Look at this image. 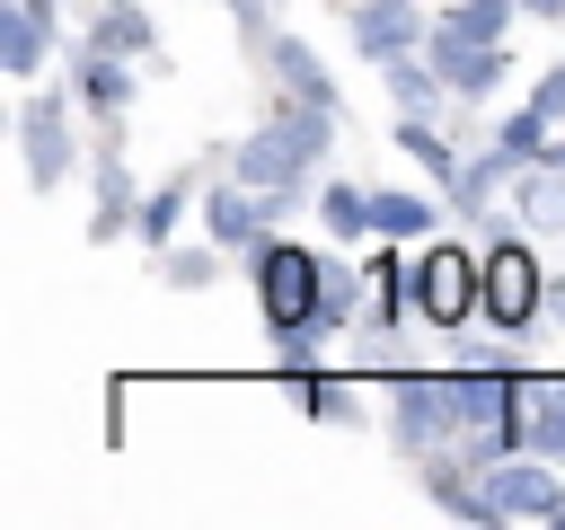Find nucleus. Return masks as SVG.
I'll list each match as a JSON object with an SVG mask.
<instances>
[{"label": "nucleus", "instance_id": "obj_1", "mask_svg": "<svg viewBox=\"0 0 565 530\" xmlns=\"http://www.w3.org/2000/svg\"><path fill=\"white\" fill-rule=\"evenodd\" d=\"M327 150H335V106H300V97H282V115L230 150V177H247V186H265V194L291 203Z\"/></svg>", "mask_w": 565, "mask_h": 530}, {"label": "nucleus", "instance_id": "obj_2", "mask_svg": "<svg viewBox=\"0 0 565 530\" xmlns=\"http://www.w3.org/2000/svg\"><path fill=\"white\" fill-rule=\"evenodd\" d=\"M247 283H256V309H265V327H274V336H282V327H327V318H318L327 265H318L309 247H291V239L247 247ZM327 336H335V327H327Z\"/></svg>", "mask_w": 565, "mask_h": 530}, {"label": "nucleus", "instance_id": "obj_3", "mask_svg": "<svg viewBox=\"0 0 565 530\" xmlns=\"http://www.w3.org/2000/svg\"><path fill=\"white\" fill-rule=\"evenodd\" d=\"M388 442H397L406 459H433V451L468 442L459 398H450V371H397V380H388Z\"/></svg>", "mask_w": 565, "mask_h": 530}, {"label": "nucleus", "instance_id": "obj_4", "mask_svg": "<svg viewBox=\"0 0 565 530\" xmlns=\"http://www.w3.org/2000/svg\"><path fill=\"white\" fill-rule=\"evenodd\" d=\"M406 274H415V318H433V327H468L486 309V247L468 256L450 239H424V256Z\"/></svg>", "mask_w": 565, "mask_h": 530}, {"label": "nucleus", "instance_id": "obj_5", "mask_svg": "<svg viewBox=\"0 0 565 530\" xmlns=\"http://www.w3.org/2000/svg\"><path fill=\"white\" fill-rule=\"evenodd\" d=\"M486 495L503 504V521H565V459H539V451H503L477 468Z\"/></svg>", "mask_w": 565, "mask_h": 530}, {"label": "nucleus", "instance_id": "obj_6", "mask_svg": "<svg viewBox=\"0 0 565 530\" xmlns=\"http://www.w3.org/2000/svg\"><path fill=\"white\" fill-rule=\"evenodd\" d=\"M18 159H26V186L35 194H62L71 186V88H35L26 115H18Z\"/></svg>", "mask_w": 565, "mask_h": 530}, {"label": "nucleus", "instance_id": "obj_7", "mask_svg": "<svg viewBox=\"0 0 565 530\" xmlns=\"http://www.w3.org/2000/svg\"><path fill=\"white\" fill-rule=\"evenodd\" d=\"M344 35H353L362 62L388 71V62H406V53L433 44V18H424L415 0H353V9H344Z\"/></svg>", "mask_w": 565, "mask_h": 530}, {"label": "nucleus", "instance_id": "obj_8", "mask_svg": "<svg viewBox=\"0 0 565 530\" xmlns=\"http://www.w3.org/2000/svg\"><path fill=\"white\" fill-rule=\"evenodd\" d=\"M539 300H547V283H539V256L521 247V239H486V318L494 327H530L539 318Z\"/></svg>", "mask_w": 565, "mask_h": 530}, {"label": "nucleus", "instance_id": "obj_9", "mask_svg": "<svg viewBox=\"0 0 565 530\" xmlns=\"http://www.w3.org/2000/svg\"><path fill=\"white\" fill-rule=\"evenodd\" d=\"M274 221H282V194H265V186H247V177H230V186H212L203 194V230L221 239V247H265L274 239Z\"/></svg>", "mask_w": 565, "mask_h": 530}, {"label": "nucleus", "instance_id": "obj_10", "mask_svg": "<svg viewBox=\"0 0 565 530\" xmlns=\"http://www.w3.org/2000/svg\"><path fill=\"white\" fill-rule=\"evenodd\" d=\"M424 53H433V71L450 80V97H494V88H503V71H512V53H503V44L459 35V26H441V18H433V44H424Z\"/></svg>", "mask_w": 565, "mask_h": 530}, {"label": "nucleus", "instance_id": "obj_11", "mask_svg": "<svg viewBox=\"0 0 565 530\" xmlns=\"http://www.w3.org/2000/svg\"><path fill=\"white\" fill-rule=\"evenodd\" d=\"M132 221H141V194H132V177H124L115 124H106V141H97V212H88V239L115 247V239H132Z\"/></svg>", "mask_w": 565, "mask_h": 530}, {"label": "nucleus", "instance_id": "obj_12", "mask_svg": "<svg viewBox=\"0 0 565 530\" xmlns=\"http://www.w3.org/2000/svg\"><path fill=\"white\" fill-rule=\"evenodd\" d=\"M265 71L282 80V97H300V106H335V115H344V97H335L327 62H318V53L300 44V35H274V44H265Z\"/></svg>", "mask_w": 565, "mask_h": 530}, {"label": "nucleus", "instance_id": "obj_13", "mask_svg": "<svg viewBox=\"0 0 565 530\" xmlns=\"http://www.w3.org/2000/svg\"><path fill=\"white\" fill-rule=\"evenodd\" d=\"M132 53H106V44H79V97L97 106V124H124V106H132Z\"/></svg>", "mask_w": 565, "mask_h": 530}, {"label": "nucleus", "instance_id": "obj_14", "mask_svg": "<svg viewBox=\"0 0 565 530\" xmlns=\"http://www.w3.org/2000/svg\"><path fill=\"white\" fill-rule=\"evenodd\" d=\"M53 53V18H35L26 0H0V71L9 80H35Z\"/></svg>", "mask_w": 565, "mask_h": 530}, {"label": "nucleus", "instance_id": "obj_15", "mask_svg": "<svg viewBox=\"0 0 565 530\" xmlns=\"http://www.w3.org/2000/svg\"><path fill=\"white\" fill-rule=\"evenodd\" d=\"M512 177H521V159H512V150H486V159H468V168H459V186H450V212L486 221V212H494V194H503Z\"/></svg>", "mask_w": 565, "mask_h": 530}, {"label": "nucleus", "instance_id": "obj_16", "mask_svg": "<svg viewBox=\"0 0 565 530\" xmlns=\"http://www.w3.org/2000/svg\"><path fill=\"white\" fill-rule=\"evenodd\" d=\"M512 203H521L530 230H565V168H556V159H530V168L512 177Z\"/></svg>", "mask_w": 565, "mask_h": 530}, {"label": "nucleus", "instance_id": "obj_17", "mask_svg": "<svg viewBox=\"0 0 565 530\" xmlns=\"http://www.w3.org/2000/svg\"><path fill=\"white\" fill-rule=\"evenodd\" d=\"M88 44H106V53H132V62H159V26L141 18V0H106V18L88 26Z\"/></svg>", "mask_w": 565, "mask_h": 530}, {"label": "nucleus", "instance_id": "obj_18", "mask_svg": "<svg viewBox=\"0 0 565 530\" xmlns=\"http://www.w3.org/2000/svg\"><path fill=\"white\" fill-rule=\"evenodd\" d=\"M450 203V194H441ZM441 203H424V194H371V212H380V239H397V247H424L433 230H441Z\"/></svg>", "mask_w": 565, "mask_h": 530}, {"label": "nucleus", "instance_id": "obj_19", "mask_svg": "<svg viewBox=\"0 0 565 530\" xmlns=\"http://www.w3.org/2000/svg\"><path fill=\"white\" fill-rule=\"evenodd\" d=\"M397 150H406V159H424V177H433L441 194H450V186H459V168H468V159L433 132V115H397Z\"/></svg>", "mask_w": 565, "mask_h": 530}, {"label": "nucleus", "instance_id": "obj_20", "mask_svg": "<svg viewBox=\"0 0 565 530\" xmlns=\"http://www.w3.org/2000/svg\"><path fill=\"white\" fill-rule=\"evenodd\" d=\"M318 318L344 336L353 318H371V256L362 265H327V292H318Z\"/></svg>", "mask_w": 565, "mask_h": 530}, {"label": "nucleus", "instance_id": "obj_21", "mask_svg": "<svg viewBox=\"0 0 565 530\" xmlns=\"http://www.w3.org/2000/svg\"><path fill=\"white\" fill-rule=\"evenodd\" d=\"M291 398L309 424H353V371H291Z\"/></svg>", "mask_w": 565, "mask_h": 530}, {"label": "nucleus", "instance_id": "obj_22", "mask_svg": "<svg viewBox=\"0 0 565 530\" xmlns=\"http://www.w3.org/2000/svg\"><path fill=\"white\" fill-rule=\"evenodd\" d=\"M521 406H530V451L539 459H565V371L556 380H530Z\"/></svg>", "mask_w": 565, "mask_h": 530}, {"label": "nucleus", "instance_id": "obj_23", "mask_svg": "<svg viewBox=\"0 0 565 530\" xmlns=\"http://www.w3.org/2000/svg\"><path fill=\"white\" fill-rule=\"evenodd\" d=\"M318 221H327V230H335L344 247H362V239H380V212H371V194H362V186H344V177H335V186L318 194Z\"/></svg>", "mask_w": 565, "mask_h": 530}, {"label": "nucleus", "instance_id": "obj_24", "mask_svg": "<svg viewBox=\"0 0 565 530\" xmlns=\"http://www.w3.org/2000/svg\"><path fill=\"white\" fill-rule=\"evenodd\" d=\"M388 97H397V115H433V106L450 97V80L433 71V53H424V62L406 53V62H388Z\"/></svg>", "mask_w": 565, "mask_h": 530}, {"label": "nucleus", "instance_id": "obj_25", "mask_svg": "<svg viewBox=\"0 0 565 530\" xmlns=\"http://www.w3.org/2000/svg\"><path fill=\"white\" fill-rule=\"evenodd\" d=\"M185 203H194V186H185V177L150 186V194H141V221H132V239H141V247H168V239H177V221H185Z\"/></svg>", "mask_w": 565, "mask_h": 530}, {"label": "nucleus", "instance_id": "obj_26", "mask_svg": "<svg viewBox=\"0 0 565 530\" xmlns=\"http://www.w3.org/2000/svg\"><path fill=\"white\" fill-rule=\"evenodd\" d=\"M547 141H556V124H547L539 106H521V115H503V124H494V150H512L521 168H530V159H547Z\"/></svg>", "mask_w": 565, "mask_h": 530}, {"label": "nucleus", "instance_id": "obj_27", "mask_svg": "<svg viewBox=\"0 0 565 530\" xmlns=\"http://www.w3.org/2000/svg\"><path fill=\"white\" fill-rule=\"evenodd\" d=\"M521 18V0H459V9H441V26H459V35H486V44H503V26Z\"/></svg>", "mask_w": 565, "mask_h": 530}, {"label": "nucleus", "instance_id": "obj_28", "mask_svg": "<svg viewBox=\"0 0 565 530\" xmlns=\"http://www.w3.org/2000/svg\"><path fill=\"white\" fill-rule=\"evenodd\" d=\"M159 265H168L177 292H203V283H221V239L212 247H159Z\"/></svg>", "mask_w": 565, "mask_h": 530}, {"label": "nucleus", "instance_id": "obj_29", "mask_svg": "<svg viewBox=\"0 0 565 530\" xmlns=\"http://www.w3.org/2000/svg\"><path fill=\"white\" fill-rule=\"evenodd\" d=\"M530 106H539L547 124H565V62H556V71H539V88H530Z\"/></svg>", "mask_w": 565, "mask_h": 530}, {"label": "nucleus", "instance_id": "obj_30", "mask_svg": "<svg viewBox=\"0 0 565 530\" xmlns=\"http://www.w3.org/2000/svg\"><path fill=\"white\" fill-rule=\"evenodd\" d=\"M521 9H530V18H565V0H521Z\"/></svg>", "mask_w": 565, "mask_h": 530}, {"label": "nucleus", "instance_id": "obj_31", "mask_svg": "<svg viewBox=\"0 0 565 530\" xmlns=\"http://www.w3.org/2000/svg\"><path fill=\"white\" fill-rule=\"evenodd\" d=\"M547 159H556V168H565V141H547Z\"/></svg>", "mask_w": 565, "mask_h": 530}, {"label": "nucleus", "instance_id": "obj_32", "mask_svg": "<svg viewBox=\"0 0 565 530\" xmlns=\"http://www.w3.org/2000/svg\"><path fill=\"white\" fill-rule=\"evenodd\" d=\"M265 9H274V0H265Z\"/></svg>", "mask_w": 565, "mask_h": 530}]
</instances>
